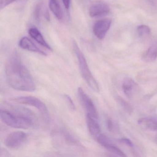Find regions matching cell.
I'll use <instances>...</instances> for the list:
<instances>
[{"label": "cell", "instance_id": "13", "mask_svg": "<svg viewBox=\"0 0 157 157\" xmlns=\"http://www.w3.org/2000/svg\"><path fill=\"white\" fill-rule=\"evenodd\" d=\"M28 33L30 36L37 42L39 44L47 48L48 50H52L51 47L47 43L44 36L37 28L34 27H31L29 29Z\"/></svg>", "mask_w": 157, "mask_h": 157}, {"label": "cell", "instance_id": "6", "mask_svg": "<svg viewBox=\"0 0 157 157\" xmlns=\"http://www.w3.org/2000/svg\"><path fill=\"white\" fill-rule=\"evenodd\" d=\"M78 95L82 105L87 112V114L95 119H98V113L92 100L87 95L82 88L78 89Z\"/></svg>", "mask_w": 157, "mask_h": 157}, {"label": "cell", "instance_id": "15", "mask_svg": "<svg viewBox=\"0 0 157 157\" xmlns=\"http://www.w3.org/2000/svg\"><path fill=\"white\" fill-rule=\"evenodd\" d=\"M49 7L50 10L57 19L59 20H62L63 17V11L58 0H49Z\"/></svg>", "mask_w": 157, "mask_h": 157}, {"label": "cell", "instance_id": "26", "mask_svg": "<svg viewBox=\"0 0 157 157\" xmlns=\"http://www.w3.org/2000/svg\"><path fill=\"white\" fill-rule=\"evenodd\" d=\"M62 1L66 9L68 10L70 5V0H62Z\"/></svg>", "mask_w": 157, "mask_h": 157}, {"label": "cell", "instance_id": "16", "mask_svg": "<svg viewBox=\"0 0 157 157\" xmlns=\"http://www.w3.org/2000/svg\"><path fill=\"white\" fill-rule=\"evenodd\" d=\"M62 136L65 142L69 145L76 147H81V144L79 141L72 135L66 131H62Z\"/></svg>", "mask_w": 157, "mask_h": 157}, {"label": "cell", "instance_id": "9", "mask_svg": "<svg viewBox=\"0 0 157 157\" xmlns=\"http://www.w3.org/2000/svg\"><path fill=\"white\" fill-rule=\"evenodd\" d=\"M138 89V85L132 79L127 78L124 79L122 84V89L127 97L132 98Z\"/></svg>", "mask_w": 157, "mask_h": 157}, {"label": "cell", "instance_id": "21", "mask_svg": "<svg viewBox=\"0 0 157 157\" xmlns=\"http://www.w3.org/2000/svg\"><path fill=\"white\" fill-rule=\"evenodd\" d=\"M138 34L140 36H145L149 35L151 33V29L148 26L146 25H140L138 26Z\"/></svg>", "mask_w": 157, "mask_h": 157}, {"label": "cell", "instance_id": "12", "mask_svg": "<svg viewBox=\"0 0 157 157\" xmlns=\"http://www.w3.org/2000/svg\"><path fill=\"white\" fill-rule=\"evenodd\" d=\"M137 122L139 125L143 128L157 131V117H141L138 120Z\"/></svg>", "mask_w": 157, "mask_h": 157}, {"label": "cell", "instance_id": "3", "mask_svg": "<svg viewBox=\"0 0 157 157\" xmlns=\"http://www.w3.org/2000/svg\"><path fill=\"white\" fill-rule=\"evenodd\" d=\"M73 47L78 58L80 71L82 78L92 90L95 92H99L100 89L98 82L92 74L83 53L75 41L73 42Z\"/></svg>", "mask_w": 157, "mask_h": 157}, {"label": "cell", "instance_id": "5", "mask_svg": "<svg viewBox=\"0 0 157 157\" xmlns=\"http://www.w3.org/2000/svg\"><path fill=\"white\" fill-rule=\"evenodd\" d=\"M27 139V135L21 131H15L9 134L5 140V145L8 147L16 149L21 147Z\"/></svg>", "mask_w": 157, "mask_h": 157}, {"label": "cell", "instance_id": "11", "mask_svg": "<svg viewBox=\"0 0 157 157\" xmlns=\"http://www.w3.org/2000/svg\"><path fill=\"white\" fill-rule=\"evenodd\" d=\"M97 119L87 114L86 116V123L88 130L90 134L94 138H96L101 133V128L97 121Z\"/></svg>", "mask_w": 157, "mask_h": 157}, {"label": "cell", "instance_id": "7", "mask_svg": "<svg viewBox=\"0 0 157 157\" xmlns=\"http://www.w3.org/2000/svg\"><path fill=\"white\" fill-rule=\"evenodd\" d=\"M112 21L110 19H104L97 21L93 26V33L95 36L100 40H102L109 31Z\"/></svg>", "mask_w": 157, "mask_h": 157}, {"label": "cell", "instance_id": "23", "mask_svg": "<svg viewBox=\"0 0 157 157\" xmlns=\"http://www.w3.org/2000/svg\"><path fill=\"white\" fill-rule=\"evenodd\" d=\"M64 98H65V99L71 110H72V111L76 110V105L70 96L67 94H65L64 95Z\"/></svg>", "mask_w": 157, "mask_h": 157}, {"label": "cell", "instance_id": "10", "mask_svg": "<svg viewBox=\"0 0 157 157\" xmlns=\"http://www.w3.org/2000/svg\"><path fill=\"white\" fill-rule=\"evenodd\" d=\"M19 45L21 48L25 50L38 53L43 56H47L45 52L36 46L35 44L28 37L25 36L22 37L19 41Z\"/></svg>", "mask_w": 157, "mask_h": 157}, {"label": "cell", "instance_id": "25", "mask_svg": "<svg viewBox=\"0 0 157 157\" xmlns=\"http://www.w3.org/2000/svg\"><path fill=\"white\" fill-rule=\"evenodd\" d=\"M118 142L121 143V144H124V145L130 147H134V144H133V142L128 139L125 138H120L118 140Z\"/></svg>", "mask_w": 157, "mask_h": 157}, {"label": "cell", "instance_id": "24", "mask_svg": "<svg viewBox=\"0 0 157 157\" xmlns=\"http://www.w3.org/2000/svg\"><path fill=\"white\" fill-rule=\"evenodd\" d=\"M18 0H0V9L1 10L6 8L7 6Z\"/></svg>", "mask_w": 157, "mask_h": 157}, {"label": "cell", "instance_id": "27", "mask_svg": "<svg viewBox=\"0 0 157 157\" xmlns=\"http://www.w3.org/2000/svg\"><path fill=\"white\" fill-rule=\"evenodd\" d=\"M44 16L45 17L47 21H49L50 20V16H49V13H48V11L47 10H46L45 12L44 13Z\"/></svg>", "mask_w": 157, "mask_h": 157}, {"label": "cell", "instance_id": "17", "mask_svg": "<svg viewBox=\"0 0 157 157\" xmlns=\"http://www.w3.org/2000/svg\"><path fill=\"white\" fill-rule=\"evenodd\" d=\"M117 101L119 104L123 109L127 113L131 114L133 112V107L131 106L130 104L126 101L125 100L123 99V98L118 96L117 97Z\"/></svg>", "mask_w": 157, "mask_h": 157}, {"label": "cell", "instance_id": "4", "mask_svg": "<svg viewBox=\"0 0 157 157\" xmlns=\"http://www.w3.org/2000/svg\"><path fill=\"white\" fill-rule=\"evenodd\" d=\"M13 101L21 104L30 105L36 108L47 123L50 121V116L46 105L36 97L32 96H21L13 98Z\"/></svg>", "mask_w": 157, "mask_h": 157}, {"label": "cell", "instance_id": "18", "mask_svg": "<svg viewBox=\"0 0 157 157\" xmlns=\"http://www.w3.org/2000/svg\"><path fill=\"white\" fill-rule=\"evenodd\" d=\"M105 148L111 153H113L117 156L122 157H125L127 156L122 151H121L119 148L115 146L114 144H113V143L108 145Z\"/></svg>", "mask_w": 157, "mask_h": 157}, {"label": "cell", "instance_id": "14", "mask_svg": "<svg viewBox=\"0 0 157 157\" xmlns=\"http://www.w3.org/2000/svg\"><path fill=\"white\" fill-rule=\"evenodd\" d=\"M157 58V41L153 42L143 55L142 59L147 62H151Z\"/></svg>", "mask_w": 157, "mask_h": 157}, {"label": "cell", "instance_id": "1", "mask_svg": "<svg viewBox=\"0 0 157 157\" xmlns=\"http://www.w3.org/2000/svg\"><path fill=\"white\" fill-rule=\"evenodd\" d=\"M5 75L8 84L14 90L25 92L35 90V83L32 75L22 63L17 52L13 53L7 60Z\"/></svg>", "mask_w": 157, "mask_h": 157}, {"label": "cell", "instance_id": "20", "mask_svg": "<svg viewBox=\"0 0 157 157\" xmlns=\"http://www.w3.org/2000/svg\"><path fill=\"white\" fill-rule=\"evenodd\" d=\"M106 125L107 129L110 132L116 133L119 130V128L117 124L111 118H108L106 119Z\"/></svg>", "mask_w": 157, "mask_h": 157}, {"label": "cell", "instance_id": "8", "mask_svg": "<svg viewBox=\"0 0 157 157\" xmlns=\"http://www.w3.org/2000/svg\"><path fill=\"white\" fill-rule=\"evenodd\" d=\"M110 10V7L106 2L97 1L90 7L89 14L92 18L100 17L109 13Z\"/></svg>", "mask_w": 157, "mask_h": 157}, {"label": "cell", "instance_id": "2", "mask_svg": "<svg viewBox=\"0 0 157 157\" xmlns=\"http://www.w3.org/2000/svg\"><path fill=\"white\" fill-rule=\"evenodd\" d=\"M11 111L1 110L2 121L9 126L13 128L26 129L36 124V117L28 109L10 105Z\"/></svg>", "mask_w": 157, "mask_h": 157}, {"label": "cell", "instance_id": "22", "mask_svg": "<svg viewBox=\"0 0 157 157\" xmlns=\"http://www.w3.org/2000/svg\"><path fill=\"white\" fill-rule=\"evenodd\" d=\"M41 10H42V5L40 3H37L34 11V16L36 21L39 22L40 21Z\"/></svg>", "mask_w": 157, "mask_h": 157}, {"label": "cell", "instance_id": "19", "mask_svg": "<svg viewBox=\"0 0 157 157\" xmlns=\"http://www.w3.org/2000/svg\"><path fill=\"white\" fill-rule=\"evenodd\" d=\"M95 139L99 144H101V146H102L104 147L113 143L110 138H108L107 136L103 135V134H100L95 138Z\"/></svg>", "mask_w": 157, "mask_h": 157}]
</instances>
